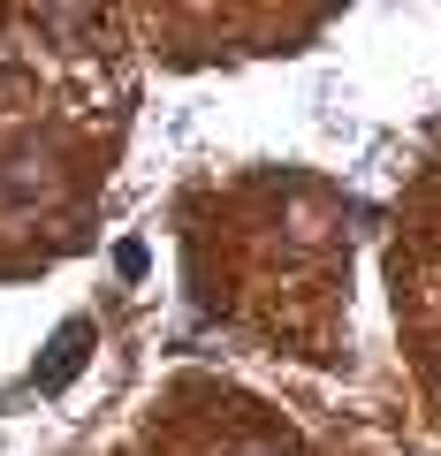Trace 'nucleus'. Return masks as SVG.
I'll return each mask as SVG.
<instances>
[{"label":"nucleus","mask_w":441,"mask_h":456,"mask_svg":"<svg viewBox=\"0 0 441 456\" xmlns=\"http://www.w3.org/2000/svg\"><path fill=\"white\" fill-rule=\"evenodd\" d=\"M251 456H274V449H251Z\"/></svg>","instance_id":"nucleus-2"},{"label":"nucleus","mask_w":441,"mask_h":456,"mask_svg":"<svg viewBox=\"0 0 441 456\" xmlns=\"http://www.w3.org/2000/svg\"><path fill=\"white\" fill-rule=\"evenodd\" d=\"M84 342H92V327H84V320H69L61 335H53V358L38 365V388H61V380L77 373V365H84Z\"/></svg>","instance_id":"nucleus-1"}]
</instances>
